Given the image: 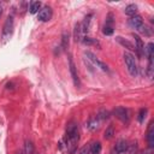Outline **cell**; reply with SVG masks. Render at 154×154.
<instances>
[{"instance_id":"cell-1","label":"cell","mask_w":154,"mask_h":154,"mask_svg":"<svg viewBox=\"0 0 154 154\" xmlns=\"http://www.w3.org/2000/svg\"><path fill=\"white\" fill-rule=\"evenodd\" d=\"M78 142H79L78 126L75 122H70L66 126V136H65V143H66V149L69 154L76 153Z\"/></svg>"},{"instance_id":"cell-2","label":"cell","mask_w":154,"mask_h":154,"mask_svg":"<svg viewBox=\"0 0 154 154\" xmlns=\"http://www.w3.org/2000/svg\"><path fill=\"white\" fill-rule=\"evenodd\" d=\"M13 29H14V20H13V16H7L4 26H2V32H1V42L6 43L13 34Z\"/></svg>"},{"instance_id":"cell-3","label":"cell","mask_w":154,"mask_h":154,"mask_svg":"<svg viewBox=\"0 0 154 154\" xmlns=\"http://www.w3.org/2000/svg\"><path fill=\"white\" fill-rule=\"evenodd\" d=\"M123 58H124V61H125V65L128 67V71L129 73L132 76V77H136L137 76V63H136V59L134 57V54H131L130 52H124L123 54Z\"/></svg>"},{"instance_id":"cell-4","label":"cell","mask_w":154,"mask_h":154,"mask_svg":"<svg viewBox=\"0 0 154 154\" xmlns=\"http://www.w3.org/2000/svg\"><path fill=\"white\" fill-rule=\"evenodd\" d=\"M84 55H85V58H87L94 66L101 69L102 71H106V72L108 71V66H107L103 61H101L100 59H97V57H96L94 53H91L90 51H85V52H84Z\"/></svg>"},{"instance_id":"cell-5","label":"cell","mask_w":154,"mask_h":154,"mask_svg":"<svg viewBox=\"0 0 154 154\" xmlns=\"http://www.w3.org/2000/svg\"><path fill=\"white\" fill-rule=\"evenodd\" d=\"M69 69H70V73H71V77H72V81H73L75 87L76 88H79V85H81L79 77H78V73H77V70H76V66H75V63H73L71 55L69 57Z\"/></svg>"},{"instance_id":"cell-6","label":"cell","mask_w":154,"mask_h":154,"mask_svg":"<svg viewBox=\"0 0 154 154\" xmlns=\"http://www.w3.org/2000/svg\"><path fill=\"white\" fill-rule=\"evenodd\" d=\"M113 114L122 122L124 123H128L129 122V112L125 107H122V106H118L113 109Z\"/></svg>"},{"instance_id":"cell-7","label":"cell","mask_w":154,"mask_h":154,"mask_svg":"<svg viewBox=\"0 0 154 154\" xmlns=\"http://www.w3.org/2000/svg\"><path fill=\"white\" fill-rule=\"evenodd\" d=\"M52 14H53L52 8H51L49 6H45V7H42V8L38 11L37 18H38V20H41V22H48V20L52 18Z\"/></svg>"},{"instance_id":"cell-8","label":"cell","mask_w":154,"mask_h":154,"mask_svg":"<svg viewBox=\"0 0 154 154\" xmlns=\"http://www.w3.org/2000/svg\"><path fill=\"white\" fill-rule=\"evenodd\" d=\"M126 148H128V141H125V140H119V141H117V143H116L114 147L112 148L111 154H123V153H125Z\"/></svg>"},{"instance_id":"cell-9","label":"cell","mask_w":154,"mask_h":154,"mask_svg":"<svg viewBox=\"0 0 154 154\" xmlns=\"http://www.w3.org/2000/svg\"><path fill=\"white\" fill-rule=\"evenodd\" d=\"M146 138H147V142H148L149 148H153V147H154V122H153V120H152V122L149 123V125H148Z\"/></svg>"},{"instance_id":"cell-10","label":"cell","mask_w":154,"mask_h":154,"mask_svg":"<svg viewBox=\"0 0 154 154\" xmlns=\"http://www.w3.org/2000/svg\"><path fill=\"white\" fill-rule=\"evenodd\" d=\"M84 37H85V35L83 32L82 24L81 23H77L75 25V29H73V38H75V41L76 42H82Z\"/></svg>"},{"instance_id":"cell-11","label":"cell","mask_w":154,"mask_h":154,"mask_svg":"<svg viewBox=\"0 0 154 154\" xmlns=\"http://www.w3.org/2000/svg\"><path fill=\"white\" fill-rule=\"evenodd\" d=\"M132 36H134V38H135V42H136V46H135V51L137 52L138 57H142V55H143L144 45H143V42H142V40H141V37H140L138 35H135V34H132Z\"/></svg>"},{"instance_id":"cell-12","label":"cell","mask_w":154,"mask_h":154,"mask_svg":"<svg viewBox=\"0 0 154 154\" xmlns=\"http://www.w3.org/2000/svg\"><path fill=\"white\" fill-rule=\"evenodd\" d=\"M100 120L96 118V117H91V118H89V120L87 122V129L88 130H90V131H96L97 129H99V126H100Z\"/></svg>"},{"instance_id":"cell-13","label":"cell","mask_w":154,"mask_h":154,"mask_svg":"<svg viewBox=\"0 0 154 154\" xmlns=\"http://www.w3.org/2000/svg\"><path fill=\"white\" fill-rule=\"evenodd\" d=\"M129 24H130V26H132L134 29H138V28L143 24V19H142L141 16L136 14V16H134V17H130Z\"/></svg>"},{"instance_id":"cell-14","label":"cell","mask_w":154,"mask_h":154,"mask_svg":"<svg viewBox=\"0 0 154 154\" xmlns=\"http://www.w3.org/2000/svg\"><path fill=\"white\" fill-rule=\"evenodd\" d=\"M143 54L148 58V60H153V57H154V43L153 42L147 43V46L143 49Z\"/></svg>"},{"instance_id":"cell-15","label":"cell","mask_w":154,"mask_h":154,"mask_svg":"<svg viewBox=\"0 0 154 154\" xmlns=\"http://www.w3.org/2000/svg\"><path fill=\"white\" fill-rule=\"evenodd\" d=\"M124 12H125V14H126V16L134 17V16H136V14H137V6H136L135 4H130V5H128V6L125 7Z\"/></svg>"},{"instance_id":"cell-16","label":"cell","mask_w":154,"mask_h":154,"mask_svg":"<svg viewBox=\"0 0 154 154\" xmlns=\"http://www.w3.org/2000/svg\"><path fill=\"white\" fill-rule=\"evenodd\" d=\"M93 17V14H88V16H85V18H84V20L81 23L82 24V29H83V32H84V35L85 34H88V31H89V28H90V22H91V18Z\"/></svg>"},{"instance_id":"cell-17","label":"cell","mask_w":154,"mask_h":154,"mask_svg":"<svg viewBox=\"0 0 154 154\" xmlns=\"http://www.w3.org/2000/svg\"><path fill=\"white\" fill-rule=\"evenodd\" d=\"M116 40H117V41H118L123 47H125V48H128V49H130V51L135 49V46H134L130 41H128V40L123 38V37H120V36H117V37H116Z\"/></svg>"},{"instance_id":"cell-18","label":"cell","mask_w":154,"mask_h":154,"mask_svg":"<svg viewBox=\"0 0 154 154\" xmlns=\"http://www.w3.org/2000/svg\"><path fill=\"white\" fill-rule=\"evenodd\" d=\"M41 10V2L40 1H31L30 2V7H29V12L31 14L37 13Z\"/></svg>"},{"instance_id":"cell-19","label":"cell","mask_w":154,"mask_h":154,"mask_svg":"<svg viewBox=\"0 0 154 154\" xmlns=\"http://www.w3.org/2000/svg\"><path fill=\"white\" fill-rule=\"evenodd\" d=\"M90 154H100L101 153V143L100 142H93L89 147Z\"/></svg>"},{"instance_id":"cell-20","label":"cell","mask_w":154,"mask_h":154,"mask_svg":"<svg viewBox=\"0 0 154 154\" xmlns=\"http://www.w3.org/2000/svg\"><path fill=\"white\" fill-rule=\"evenodd\" d=\"M96 118L100 120V123H102V122H105V120H107L109 118V112L106 111V109H100L97 116H96Z\"/></svg>"},{"instance_id":"cell-21","label":"cell","mask_w":154,"mask_h":154,"mask_svg":"<svg viewBox=\"0 0 154 154\" xmlns=\"http://www.w3.org/2000/svg\"><path fill=\"white\" fill-rule=\"evenodd\" d=\"M113 136H114V129H113L112 125H108L107 129H106L105 132H103V138H105V140H111Z\"/></svg>"},{"instance_id":"cell-22","label":"cell","mask_w":154,"mask_h":154,"mask_svg":"<svg viewBox=\"0 0 154 154\" xmlns=\"http://www.w3.org/2000/svg\"><path fill=\"white\" fill-rule=\"evenodd\" d=\"M24 152L25 154H32L34 153V144L31 141H25V144H24Z\"/></svg>"},{"instance_id":"cell-23","label":"cell","mask_w":154,"mask_h":154,"mask_svg":"<svg viewBox=\"0 0 154 154\" xmlns=\"http://www.w3.org/2000/svg\"><path fill=\"white\" fill-rule=\"evenodd\" d=\"M138 31H140L141 34H143L144 36H150V35H152V29L148 28V26L144 25V24H142V25L138 28Z\"/></svg>"},{"instance_id":"cell-24","label":"cell","mask_w":154,"mask_h":154,"mask_svg":"<svg viewBox=\"0 0 154 154\" xmlns=\"http://www.w3.org/2000/svg\"><path fill=\"white\" fill-rule=\"evenodd\" d=\"M61 47H63V49H67V47H69V34H66V32L63 34Z\"/></svg>"},{"instance_id":"cell-25","label":"cell","mask_w":154,"mask_h":154,"mask_svg":"<svg viewBox=\"0 0 154 154\" xmlns=\"http://www.w3.org/2000/svg\"><path fill=\"white\" fill-rule=\"evenodd\" d=\"M82 42H83L84 45H88V46H89V45H95V46L97 45V46L100 47V45H99V42H97V41H95L94 38H90V37H84Z\"/></svg>"},{"instance_id":"cell-26","label":"cell","mask_w":154,"mask_h":154,"mask_svg":"<svg viewBox=\"0 0 154 154\" xmlns=\"http://www.w3.org/2000/svg\"><path fill=\"white\" fill-rule=\"evenodd\" d=\"M147 108H141L140 109V113H138V122L140 123H143V120H144V118H146V116H147Z\"/></svg>"},{"instance_id":"cell-27","label":"cell","mask_w":154,"mask_h":154,"mask_svg":"<svg viewBox=\"0 0 154 154\" xmlns=\"http://www.w3.org/2000/svg\"><path fill=\"white\" fill-rule=\"evenodd\" d=\"M102 32H103L105 35H112V34H113V28H112V26H107V25H105Z\"/></svg>"},{"instance_id":"cell-28","label":"cell","mask_w":154,"mask_h":154,"mask_svg":"<svg viewBox=\"0 0 154 154\" xmlns=\"http://www.w3.org/2000/svg\"><path fill=\"white\" fill-rule=\"evenodd\" d=\"M79 154H90V152H89V147H88V146H84V147L79 150Z\"/></svg>"},{"instance_id":"cell-29","label":"cell","mask_w":154,"mask_h":154,"mask_svg":"<svg viewBox=\"0 0 154 154\" xmlns=\"http://www.w3.org/2000/svg\"><path fill=\"white\" fill-rule=\"evenodd\" d=\"M141 154H153V148H148V149L143 150Z\"/></svg>"},{"instance_id":"cell-30","label":"cell","mask_w":154,"mask_h":154,"mask_svg":"<svg viewBox=\"0 0 154 154\" xmlns=\"http://www.w3.org/2000/svg\"><path fill=\"white\" fill-rule=\"evenodd\" d=\"M17 154H19V153H17Z\"/></svg>"}]
</instances>
